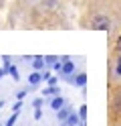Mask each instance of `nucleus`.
<instances>
[{"label": "nucleus", "mask_w": 121, "mask_h": 126, "mask_svg": "<svg viewBox=\"0 0 121 126\" xmlns=\"http://www.w3.org/2000/svg\"><path fill=\"white\" fill-rule=\"evenodd\" d=\"M6 73H8V75H12V79H14V81H18V79H20L18 69H16V67L12 65V63H10V65H6Z\"/></svg>", "instance_id": "nucleus-5"}, {"label": "nucleus", "mask_w": 121, "mask_h": 126, "mask_svg": "<svg viewBox=\"0 0 121 126\" xmlns=\"http://www.w3.org/2000/svg\"><path fill=\"white\" fill-rule=\"evenodd\" d=\"M44 61L51 63V65H55V63H56V57H55V55H48V57H44Z\"/></svg>", "instance_id": "nucleus-12"}, {"label": "nucleus", "mask_w": 121, "mask_h": 126, "mask_svg": "<svg viewBox=\"0 0 121 126\" xmlns=\"http://www.w3.org/2000/svg\"><path fill=\"white\" fill-rule=\"evenodd\" d=\"M44 63H46V61H44V57H40V55H36V57L32 59V67H34L36 71H40V69L44 67Z\"/></svg>", "instance_id": "nucleus-2"}, {"label": "nucleus", "mask_w": 121, "mask_h": 126, "mask_svg": "<svg viewBox=\"0 0 121 126\" xmlns=\"http://www.w3.org/2000/svg\"><path fill=\"white\" fill-rule=\"evenodd\" d=\"M56 94H59V88H56V85H51V88L43 90V96H56Z\"/></svg>", "instance_id": "nucleus-7"}, {"label": "nucleus", "mask_w": 121, "mask_h": 126, "mask_svg": "<svg viewBox=\"0 0 121 126\" xmlns=\"http://www.w3.org/2000/svg\"><path fill=\"white\" fill-rule=\"evenodd\" d=\"M20 106H22V104H20V102H16V104H14V112H16V114H18V112H20Z\"/></svg>", "instance_id": "nucleus-15"}, {"label": "nucleus", "mask_w": 121, "mask_h": 126, "mask_svg": "<svg viewBox=\"0 0 121 126\" xmlns=\"http://www.w3.org/2000/svg\"><path fill=\"white\" fill-rule=\"evenodd\" d=\"M75 71V65L67 59V61H63V67H61V73H73Z\"/></svg>", "instance_id": "nucleus-6"}, {"label": "nucleus", "mask_w": 121, "mask_h": 126, "mask_svg": "<svg viewBox=\"0 0 121 126\" xmlns=\"http://www.w3.org/2000/svg\"><path fill=\"white\" fill-rule=\"evenodd\" d=\"M93 27L95 29H101V31H109V20L107 18H95L93 20Z\"/></svg>", "instance_id": "nucleus-1"}, {"label": "nucleus", "mask_w": 121, "mask_h": 126, "mask_svg": "<svg viewBox=\"0 0 121 126\" xmlns=\"http://www.w3.org/2000/svg\"><path fill=\"white\" fill-rule=\"evenodd\" d=\"M6 75V67H0V77H4Z\"/></svg>", "instance_id": "nucleus-16"}, {"label": "nucleus", "mask_w": 121, "mask_h": 126, "mask_svg": "<svg viewBox=\"0 0 121 126\" xmlns=\"http://www.w3.org/2000/svg\"><path fill=\"white\" fill-rule=\"evenodd\" d=\"M117 49L121 51V39H119V41H117Z\"/></svg>", "instance_id": "nucleus-18"}, {"label": "nucleus", "mask_w": 121, "mask_h": 126, "mask_svg": "<svg viewBox=\"0 0 121 126\" xmlns=\"http://www.w3.org/2000/svg\"><path fill=\"white\" fill-rule=\"evenodd\" d=\"M32 106H34V108H40V106H43V98H36L34 102H32Z\"/></svg>", "instance_id": "nucleus-13"}, {"label": "nucleus", "mask_w": 121, "mask_h": 126, "mask_svg": "<svg viewBox=\"0 0 121 126\" xmlns=\"http://www.w3.org/2000/svg\"><path fill=\"white\" fill-rule=\"evenodd\" d=\"M40 79H43V73H38V71H34V73L28 75V83H30V85H38Z\"/></svg>", "instance_id": "nucleus-3"}, {"label": "nucleus", "mask_w": 121, "mask_h": 126, "mask_svg": "<svg viewBox=\"0 0 121 126\" xmlns=\"http://www.w3.org/2000/svg\"><path fill=\"white\" fill-rule=\"evenodd\" d=\"M117 73L121 75V59H119V63H117Z\"/></svg>", "instance_id": "nucleus-17"}, {"label": "nucleus", "mask_w": 121, "mask_h": 126, "mask_svg": "<svg viewBox=\"0 0 121 126\" xmlns=\"http://www.w3.org/2000/svg\"><path fill=\"white\" fill-rule=\"evenodd\" d=\"M69 116H71L69 108H61V110H59V120H61V122H65V120H67Z\"/></svg>", "instance_id": "nucleus-8"}, {"label": "nucleus", "mask_w": 121, "mask_h": 126, "mask_svg": "<svg viewBox=\"0 0 121 126\" xmlns=\"http://www.w3.org/2000/svg\"><path fill=\"white\" fill-rule=\"evenodd\" d=\"M0 126H2V124H0Z\"/></svg>", "instance_id": "nucleus-19"}, {"label": "nucleus", "mask_w": 121, "mask_h": 126, "mask_svg": "<svg viewBox=\"0 0 121 126\" xmlns=\"http://www.w3.org/2000/svg\"><path fill=\"white\" fill-rule=\"evenodd\" d=\"M77 122H79V120H77V116H75V114H71V116L67 118V126H75Z\"/></svg>", "instance_id": "nucleus-9"}, {"label": "nucleus", "mask_w": 121, "mask_h": 126, "mask_svg": "<svg viewBox=\"0 0 121 126\" xmlns=\"http://www.w3.org/2000/svg\"><path fill=\"white\" fill-rule=\"evenodd\" d=\"M51 108H53V110H56V112H59L61 108H65V100H63L61 96H56V98H55V100L51 102Z\"/></svg>", "instance_id": "nucleus-4"}, {"label": "nucleus", "mask_w": 121, "mask_h": 126, "mask_svg": "<svg viewBox=\"0 0 121 126\" xmlns=\"http://www.w3.org/2000/svg\"><path fill=\"white\" fill-rule=\"evenodd\" d=\"M79 116H81V120H85V118H87V108H85V106H81V110H79Z\"/></svg>", "instance_id": "nucleus-11"}, {"label": "nucleus", "mask_w": 121, "mask_h": 126, "mask_svg": "<svg viewBox=\"0 0 121 126\" xmlns=\"http://www.w3.org/2000/svg\"><path fill=\"white\" fill-rule=\"evenodd\" d=\"M77 83H79V85H85V83H87V75H85V73L77 75Z\"/></svg>", "instance_id": "nucleus-10"}, {"label": "nucleus", "mask_w": 121, "mask_h": 126, "mask_svg": "<svg viewBox=\"0 0 121 126\" xmlns=\"http://www.w3.org/2000/svg\"><path fill=\"white\" fill-rule=\"evenodd\" d=\"M40 116H43V112H40V108H36V110H34V118H36V120H38Z\"/></svg>", "instance_id": "nucleus-14"}]
</instances>
